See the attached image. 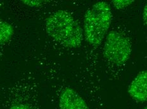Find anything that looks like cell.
<instances>
[{
    "instance_id": "cell-1",
    "label": "cell",
    "mask_w": 147,
    "mask_h": 109,
    "mask_svg": "<svg viewBox=\"0 0 147 109\" xmlns=\"http://www.w3.org/2000/svg\"><path fill=\"white\" fill-rule=\"evenodd\" d=\"M45 29L49 36L65 47H78L83 40L81 26L65 10H58L50 15L46 20Z\"/></svg>"
},
{
    "instance_id": "cell-2",
    "label": "cell",
    "mask_w": 147,
    "mask_h": 109,
    "mask_svg": "<svg viewBox=\"0 0 147 109\" xmlns=\"http://www.w3.org/2000/svg\"><path fill=\"white\" fill-rule=\"evenodd\" d=\"M111 8L108 3L99 1L86 11L84 19V32L86 40L92 46L102 43L112 20Z\"/></svg>"
},
{
    "instance_id": "cell-3",
    "label": "cell",
    "mask_w": 147,
    "mask_h": 109,
    "mask_svg": "<svg viewBox=\"0 0 147 109\" xmlns=\"http://www.w3.org/2000/svg\"><path fill=\"white\" fill-rule=\"evenodd\" d=\"M131 53V45L121 33L111 32L108 34L103 47V56L114 64L121 65L126 62Z\"/></svg>"
},
{
    "instance_id": "cell-4",
    "label": "cell",
    "mask_w": 147,
    "mask_h": 109,
    "mask_svg": "<svg viewBox=\"0 0 147 109\" xmlns=\"http://www.w3.org/2000/svg\"><path fill=\"white\" fill-rule=\"evenodd\" d=\"M59 109H89L85 100L70 87H66L60 92L58 100Z\"/></svg>"
},
{
    "instance_id": "cell-5",
    "label": "cell",
    "mask_w": 147,
    "mask_h": 109,
    "mask_svg": "<svg viewBox=\"0 0 147 109\" xmlns=\"http://www.w3.org/2000/svg\"><path fill=\"white\" fill-rule=\"evenodd\" d=\"M128 93L137 102H147V70L139 72L131 81Z\"/></svg>"
},
{
    "instance_id": "cell-6",
    "label": "cell",
    "mask_w": 147,
    "mask_h": 109,
    "mask_svg": "<svg viewBox=\"0 0 147 109\" xmlns=\"http://www.w3.org/2000/svg\"><path fill=\"white\" fill-rule=\"evenodd\" d=\"M7 109H38L34 100L29 96H18L8 103Z\"/></svg>"
},
{
    "instance_id": "cell-7",
    "label": "cell",
    "mask_w": 147,
    "mask_h": 109,
    "mask_svg": "<svg viewBox=\"0 0 147 109\" xmlns=\"http://www.w3.org/2000/svg\"><path fill=\"white\" fill-rule=\"evenodd\" d=\"M13 34V27L10 23L0 18V46L8 43Z\"/></svg>"
},
{
    "instance_id": "cell-8",
    "label": "cell",
    "mask_w": 147,
    "mask_h": 109,
    "mask_svg": "<svg viewBox=\"0 0 147 109\" xmlns=\"http://www.w3.org/2000/svg\"><path fill=\"white\" fill-rule=\"evenodd\" d=\"M134 2V1L133 0H115V1H112L114 7L118 10L127 8L131 4H133Z\"/></svg>"
},
{
    "instance_id": "cell-9",
    "label": "cell",
    "mask_w": 147,
    "mask_h": 109,
    "mask_svg": "<svg viewBox=\"0 0 147 109\" xmlns=\"http://www.w3.org/2000/svg\"><path fill=\"white\" fill-rule=\"evenodd\" d=\"M23 4L25 5L28 6V7H32V8H37L41 6V5L43 3L44 1H39V0H23L21 1Z\"/></svg>"
},
{
    "instance_id": "cell-10",
    "label": "cell",
    "mask_w": 147,
    "mask_h": 109,
    "mask_svg": "<svg viewBox=\"0 0 147 109\" xmlns=\"http://www.w3.org/2000/svg\"><path fill=\"white\" fill-rule=\"evenodd\" d=\"M143 20L144 23H145V25L147 27V3L145 6V8L143 9Z\"/></svg>"
},
{
    "instance_id": "cell-11",
    "label": "cell",
    "mask_w": 147,
    "mask_h": 109,
    "mask_svg": "<svg viewBox=\"0 0 147 109\" xmlns=\"http://www.w3.org/2000/svg\"><path fill=\"white\" fill-rule=\"evenodd\" d=\"M143 109H147V105L146 106V107H145V108H143Z\"/></svg>"
}]
</instances>
